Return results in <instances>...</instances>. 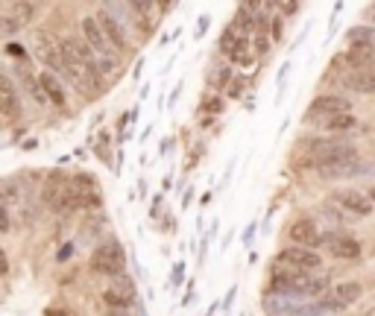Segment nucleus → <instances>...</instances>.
Here are the masks:
<instances>
[{"mask_svg": "<svg viewBox=\"0 0 375 316\" xmlns=\"http://www.w3.org/2000/svg\"><path fill=\"white\" fill-rule=\"evenodd\" d=\"M32 12H36V6H32V4H9V15H12V18L18 21L21 27L32 18Z\"/></svg>", "mask_w": 375, "mask_h": 316, "instance_id": "obj_22", "label": "nucleus"}, {"mask_svg": "<svg viewBox=\"0 0 375 316\" xmlns=\"http://www.w3.org/2000/svg\"><path fill=\"white\" fill-rule=\"evenodd\" d=\"M346 39L349 47H375V27H352Z\"/></svg>", "mask_w": 375, "mask_h": 316, "instance_id": "obj_18", "label": "nucleus"}, {"mask_svg": "<svg viewBox=\"0 0 375 316\" xmlns=\"http://www.w3.org/2000/svg\"><path fill=\"white\" fill-rule=\"evenodd\" d=\"M369 199H372V202H375V185L369 188Z\"/></svg>", "mask_w": 375, "mask_h": 316, "instance_id": "obj_30", "label": "nucleus"}, {"mask_svg": "<svg viewBox=\"0 0 375 316\" xmlns=\"http://www.w3.org/2000/svg\"><path fill=\"white\" fill-rule=\"evenodd\" d=\"M91 270L97 275H106V278H121L126 270V255H123L121 243H106V246L97 249L91 255Z\"/></svg>", "mask_w": 375, "mask_h": 316, "instance_id": "obj_3", "label": "nucleus"}, {"mask_svg": "<svg viewBox=\"0 0 375 316\" xmlns=\"http://www.w3.org/2000/svg\"><path fill=\"white\" fill-rule=\"evenodd\" d=\"M0 103H4L6 121H15V118L21 114V99H18V91H15V85H12L9 76L0 79Z\"/></svg>", "mask_w": 375, "mask_h": 316, "instance_id": "obj_14", "label": "nucleus"}, {"mask_svg": "<svg viewBox=\"0 0 375 316\" xmlns=\"http://www.w3.org/2000/svg\"><path fill=\"white\" fill-rule=\"evenodd\" d=\"M361 293H364V287L357 284V281H343V284H334L325 296H320L317 310H329V313L346 310V308H352L357 302V298H361Z\"/></svg>", "mask_w": 375, "mask_h": 316, "instance_id": "obj_4", "label": "nucleus"}, {"mask_svg": "<svg viewBox=\"0 0 375 316\" xmlns=\"http://www.w3.org/2000/svg\"><path fill=\"white\" fill-rule=\"evenodd\" d=\"M346 59L355 71H375V47H349Z\"/></svg>", "mask_w": 375, "mask_h": 316, "instance_id": "obj_17", "label": "nucleus"}, {"mask_svg": "<svg viewBox=\"0 0 375 316\" xmlns=\"http://www.w3.org/2000/svg\"><path fill=\"white\" fill-rule=\"evenodd\" d=\"M332 202L337 208H343L346 214H352V217H369V214H372V199L364 196V193H357V191H352V188L334 191L332 193Z\"/></svg>", "mask_w": 375, "mask_h": 316, "instance_id": "obj_8", "label": "nucleus"}, {"mask_svg": "<svg viewBox=\"0 0 375 316\" xmlns=\"http://www.w3.org/2000/svg\"><path fill=\"white\" fill-rule=\"evenodd\" d=\"M334 114H352V99L340 97V94H322L308 106V121H322V118H334Z\"/></svg>", "mask_w": 375, "mask_h": 316, "instance_id": "obj_7", "label": "nucleus"}, {"mask_svg": "<svg viewBox=\"0 0 375 316\" xmlns=\"http://www.w3.org/2000/svg\"><path fill=\"white\" fill-rule=\"evenodd\" d=\"M367 12H369V18H372V21H375V4H372V6H369V9H367Z\"/></svg>", "mask_w": 375, "mask_h": 316, "instance_id": "obj_29", "label": "nucleus"}, {"mask_svg": "<svg viewBox=\"0 0 375 316\" xmlns=\"http://www.w3.org/2000/svg\"><path fill=\"white\" fill-rule=\"evenodd\" d=\"M273 290L287 293V296H325L329 287V278L311 275V273H285L273 278Z\"/></svg>", "mask_w": 375, "mask_h": 316, "instance_id": "obj_2", "label": "nucleus"}, {"mask_svg": "<svg viewBox=\"0 0 375 316\" xmlns=\"http://www.w3.org/2000/svg\"><path fill=\"white\" fill-rule=\"evenodd\" d=\"M287 235H290L293 243L302 246V249H314V246H320V243L325 240V238L320 235V228H317L311 220H296V223L290 226Z\"/></svg>", "mask_w": 375, "mask_h": 316, "instance_id": "obj_12", "label": "nucleus"}, {"mask_svg": "<svg viewBox=\"0 0 375 316\" xmlns=\"http://www.w3.org/2000/svg\"><path fill=\"white\" fill-rule=\"evenodd\" d=\"M220 50L226 56H229L235 64H247L252 62V53H250V41H247V36H240V32L235 29V27H229L226 29V36L220 39Z\"/></svg>", "mask_w": 375, "mask_h": 316, "instance_id": "obj_9", "label": "nucleus"}, {"mask_svg": "<svg viewBox=\"0 0 375 316\" xmlns=\"http://www.w3.org/2000/svg\"><path fill=\"white\" fill-rule=\"evenodd\" d=\"M111 290H115L121 298H126L129 305L135 302V284L129 281V275H121V278H115V284H111Z\"/></svg>", "mask_w": 375, "mask_h": 316, "instance_id": "obj_21", "label": "nucleus"}, {"mask_svg": "<svg viewBox=\"0 0 375 316\" xmlns=\"http://www.w3.org/2000/svg\"><path fill=\"white\" fill-rule=\"evenodd\" d=\"M32 50H36V56H39V62L44 64V68H50V74H64L68 76V71H64L62 44H56L47 32H36V39H32Z\"/></svg>", "mask_w": 375, "mask_h": 316, "instance_id": "obj_6", "label": "nucleus"}, {"mask_svg": "<svg viewBox=\"0 0 375 316\" xmlns=\"http://www.w3.org/2000/svg\"><path fill=\"white\" fill-rule=\"evenodd\" d=\"M364 170H367V167H364V164L355 158V161H346V164H337V167L320 170V173H322V176H332V179H334V176H357V173H364Z\"/></svg>", "mask_w": 375, "mask_h": 316, "instance_id": "obj_20", "label": "nucleus"}, {"mask_svg": "<svg viewBox=\"0 0 375 316\" xmlns=\"http://www.w3.org/2000/svg\"><path fill=\"white\" fill-rule=\"evenodd\" d=\"M9 53H12V56H24V50H21L18 44H9Z\"/></svg>", "mask_w": 375, "mask_h": 316, "instance_id": "obj_28", "label": "nucleus"}, {"mask_svg": "<svg viewBox=\"0 0 375 316\" xmlns=\"http://www.w3.org/2000/svg\"><path fill=\"white\" fill-rule=\"evenodd\" d=\"M211 82H214V88L232 85V68H229V64H217V68H214V76H211Z\"/></svg>", "mask_w": 375, "mask_h": 316, "instance_id": "obj_23", "label": "nucleus"}, {"mask_svg": "<svg viewBox=\"0 0 375 316\" xmlns=\"http://www.w3.org/2000/svg\"><path fill=\"white\" fill-rule=\"evenodd\" d=\"M240 88H243V82L240 79H232V85H229V91H226V94H229V97H240Z\"/></svg>", "mask_w": 375, "mask_h": 316, "instance_id": "obj_25", "label": "nucleus"}, {"mask_svg": "<svg viewBox=\"0 0 375 316\" xmlns=\"http://www.w3.org/2000/svg\"><path fill=\"white\" fill-rule=\"evenodd\" d=\"M100 27H103V32H106V39H109V44H111V50H126V32H123V27H121V21L111 15V9L109 6H103L100 9Z\"/></svg>", "mask_w": 375, "mask_h": 316, "instance_id": "obj_13", "label": "nucleus"}, {"mask_svg": "<svg viewBox=\"0 0 375 316\" xmlns=\"http://www.w3.org/2000/svg\"><path fill=\"white\" fill-rule=\"evenodd\" d=\"M273 39H282V18H273Z\"/></svg>", "mask_w": 375, "mask_h": 316, "instance_id": "obj_26", "label": "nucleus"}, {"mask_svg": "<svg viewBox=\"0 0 375 316\" xmlns=\"http://www.w3.org/2000/svg\"><path fill=\"white\" fill-rule=\"evenodd\" d=\"M343 85L357 91V94H375V71H352Z\"/></svg>", "mask_w": 375, "mask_h": 316, "instance_id": "obj_16", "label": "nucleus"}, {"mask_svg": "<svg viewBox=\"0 0 375 316\" xmlns=\"http://www.w3.org/2000/svg\"><path fill=\"white\" fill-rule=\"evenodd\" d=\"M282 12H285V15H293V12H299V6H296V4H287V6H282Z\"/></svg>", "mask_w": 375, "mask_h": 316, "instance_id": "obj_27", "label": "nucleus"}, {"mask_svg": "<svg viewBox=\"0 0 375 316\" xmlns=\"http://www.w3.org/2000/svg\"><path fill=\"white\" fill-rule=\"evenodd\" d=\"M357 158V146L349 141H340V138H329V141H314L311 149L305 153L302 164L305 167H317V170H329L337 167V164H346Z\"/></svg>", "mask_w": 375, "mask_h": 316, "instance_id": "obj_1", "label": "nucleus"}, {"mask_svg": "<svg viewBox=\"0 0 375 316\" xmlns=\"http://www.w3.org/2000/svg\"><path fill=\"white\" fill-rule=\"evenodd\" d=\"M279 267L290 270V273H314L322 267V258L314 249H302V246H290L279 252Z\"/></svg>", "mask_w": 375, "mask_h": 316, "instance_id": "obj_5", "label": "nucleus"}, {"mask_svg": "<svg viewBox=\"0 0 375 316\" xmlns=\"http://www.w3.org/2000/svg\"><path fill=\"white\" fill-rule=\"evenodd\" d=\"M322 243L329 246V252H332L334 258H343V261L361 258V243H357L355 238H349V235H340V231H332V235H325Z\"/></svg>", "mask_w": 375, "mask_h": 316, "instance_id": "obj_11", "label": "nucleus"}, {"mask_svg": "<svg viewBox=\"0 0 375 316\" xmlns=\"http://www.w3.org/2000/svg\"><path fill=\"white\" fill-rule=\"evenodd\" d=\"M103 302H106L111 310H115V308H118V310H126V308H129V302H126V298H121L115 290H106V293H103Z\"/></svg>", "mask_w": 375, "mask_h": 316, "instance_id": "obj_24", "label": "nucleus"}, {"mask_svg": "<svg viewBox=\"0 0 375 316\" xmlns=\"http://www.w3.org/2000/svg\"><path fill=\"white\" fill-rule=\"evenodd\" d=\"M39 82H41V91L47 94V103H53V106H59V109L68 103V94H64V88H62V82L56 79V74L44 71V74L39 76Z\"/></svg>", "mask_w": 375, "mask_h": 316, "instance_id": "obj_15", "label": "nucleus"}, {"mask_svg": "<svg viewBox=\"0 0 375 316\" xmlns=\"http://www.w3.org/2000/svg\"><path fill=\"white\" fill-rule=\"evenodd\" d=\"M320 129L325 132H346L355 126V114H334V118H322V121H314Z\"/></svg>", "mask_w": 375, "mask_h": 316, "instance_id": "obj_19", "label": "nucleus"}, {"mask_svg": "<svg viewBox=\"0 0 375 316\" xmlns=\"http://www.w3.org/2000/svg\"><path fill=\"white\" fill-rule=\"evenodd\" d=\"M83 36H86L88 47L94 50L97 56L109 59L111 53H115V50H111V44H109V39H106L103 27H100V18H94V15H86V18H83Z\"/></svg>", "mask_w": 375, "mask_h": 316, "instance_id": "obj_10", "label": "nucleus"}]
</instances>
